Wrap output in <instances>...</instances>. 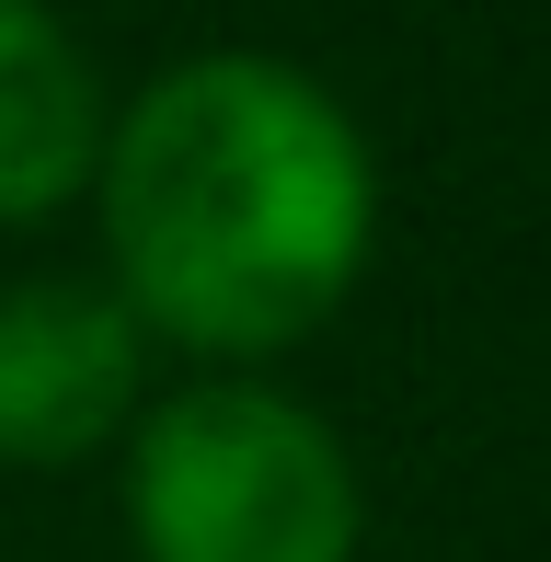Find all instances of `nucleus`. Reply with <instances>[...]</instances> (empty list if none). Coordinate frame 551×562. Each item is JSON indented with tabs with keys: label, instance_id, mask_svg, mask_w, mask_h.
<instances>
[{
	"label": "nucleus",
	"instance_id": "obj_1",
	"mask_svg": "<svg viewBox=\"0 0 551 562\" xmlns=\"http://www.w3.org/2000/svg\"><path fill=\"white\" fill-rule=\"evenodd\" d=\"M104 252L127 322L207 356L299 345L368 265V149L322 81L288 58H184L115 115Z\"/></svg>",
	"mask_w": 551,
	"mask_h": 562
},
{
	"label": "nucleus",
	"instance_id": "obj_2",
	"mask_svg": "<svg viewBox=\"0 0 551 562\" xmlns=\"http://www.w3.org/2000/svg\"><path fill=\"white\" fill-rule=\"evenodd\" d=\"M127 517L149 562H345L357 551V471L322 414L218 379L149 414L127 459Z\"/></svg>",
	"mask_w": 551,
	"mask_h": 562
},
{
	"label": "nucleus",
	"instance_id": "obj_3",
	"mask_svg": "<svg viewBox=\"0 0 551 562\" xmlns=\"http://www.w3.org/2000/svg\"><path fill=\"white\" fill-rule=\"evenodd\" d=\"M138 402V322L127 299L35 276L0 288V459H92Z\"/></svg>",
	"mask_w": 551,
	"mask_h": 562
},
{
	"label": "nucleus",
	"instance_id": "obj_4",
	"mask_svg": "<svg viewBox=\"0 0 551 562\" xmlns=\"http://www.w3.org/2000/svg\"><path fill=\"white\" fill-rule=\"evenodd\" d=\"M92 161H104V92L81 46L35 0H0V218H46L92 184Z\"/></svg>",
	"mask_w": 551,
	"mask_h": 562
}]
</instances>
